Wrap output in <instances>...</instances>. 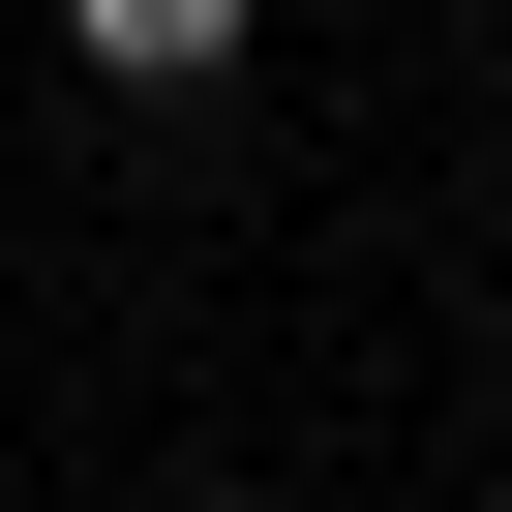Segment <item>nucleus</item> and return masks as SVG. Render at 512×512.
<instances>
[{
	"mask_svg": "<svg viewBox=\"0 0 512 512\" xmlns=\"http://www.w3.org/2000/svg\"><path fill=\"white\" fill-rule=\"evenodd\" d=\"M91 91H241V0H61Z\"/></svg>",
	"mask_w": 512,
	"mask_h": 512,
	"instance_id": "1",
	"label": "nucleus"
}]
</instances>
